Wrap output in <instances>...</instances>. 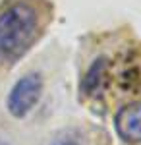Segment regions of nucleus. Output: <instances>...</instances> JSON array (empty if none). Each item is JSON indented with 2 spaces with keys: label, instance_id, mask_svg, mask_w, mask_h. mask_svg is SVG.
Wrapping results in <instances>:
<instances>
[{
  "label": "nucleus",
  "instance_id": "1",
  "mask_svg": "<svg viewBox=\"0 0 141 145\" xmlns=\"http://www.w3.org/2000/svg\"><path fill=\"white\" fill-rule=\"evenodd\" d=\"M46 25L37 0H8L0 6V66H14L33 48Z\"/></svg>",
  "mask_w": 141,
  "mask_h": 145
},
{
  "label": "nucleus",
  "instance_id": "2",
  "mask_svg": "<svg viewBox=\"0 0 141 145\" xmlns=\"http://www.w3.org/2000/svg\"><path fill=\"white\" fill-rule=\"evenodd\" d=\"M43 76L39 72L25 74L12 85L8 99H6V108L14 118H25L29 112L37 106V103L43 97Z\"/></svg>",
  "mask_w": 141,
  "mask_h": 145
},
{
  "label": "nucleus",
  "instance_id": "3",
  "mask_svg": "<svg viewBox=\"0 0 141 145\" xmlns=\"http://www.w3.org/2000/svg\"><path fill=\"white\" fill-rule=\"evenodd\" d=\"M114 128L120 139L128 143H141V101L124 105L116 110Z\"/></svg>",
  "mask_w": 141,
  "mask_h": 145
},
{
  "label": "nucleus",
  "instance_id": "4",
  "mask_svg": "<svg viewBox=\"0 0 141 145\" xmlns=\"http://www.w3.org/2000/svg\"><path fill=\"white\" fill-rule=\"evenodd\" d=\"M108 78H110V66L106 58H97L89 70L85 72V76L81 79V85L79 89L85 97H101L106 85H108Z\"/></svg>",
  "mask_w": 141,
  "mask_h": 145
},
{
  "label": "nucleus",
  "instance_id": "5",
  "mask_svg": "<svg viewBox=\"0 0 141 145\" xmlns=\"http://www.w3.org/2000/svg\"><path fill=\"white\" fill-rule=\"evenodd\" d=\"M0 145H8V143H6V141H2V139H0Z\"/></svg>",
  "mask_w": 141,
  "mask_h": 145
}]
</instances>
